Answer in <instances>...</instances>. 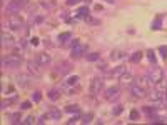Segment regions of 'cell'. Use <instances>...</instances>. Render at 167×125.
<instances>
[{"mask_svg": "<svg viewBox=\"0 0 167 125\" xmlns=\"http://www.w3.org/2000/svg\"><path fill=\"white\" fill-rule=\"evenodd\" d=\"M147 80H149V84H160L162 80H164V70L159 69V67H152V69L147 72V77H145Z\"/></svg>", "mask_w": 167, "mask_h": 125, "instance_id": "cell-1", "label": "cell"}, {"mask_svg": "<svg viewBox=\"0 0 167 125\" xmlns=\"http://www.w3.org/2000/svg\"><path fill=\"white\" fill-rule=\"evenodd\" d=\"M2 65L5 67V69H17V67L22 65V57L17 55V54H10V55L2 59Z\"/></svg>", "mask_w": 167, "mask_h": 125, "instance_id": "cell-2", "label": "cell"}, {"mask_svg": "<svg viewBox=\"0 0 167 125\" xmlns=\"http://www.w3.org/2000/svg\"><path fill=\"white\" fill-rule=\"evenodd\" d=\"M25 3H27V0H8V3L5 7V13H8V15L18 13V12H20V8H23Z\"/></svg>", "mask_w": 167, "mask_h": 125, "instance_id": "cell-3", "label": "cell"}, {"mask_svg": "<svg viewBox=\"0 0 167 125\" xmlns=\"http://www.w3.org/2000/svg\"><path fill=\"white\" fill-rule=\"evenodd\" d=\"M72 45H73V47H72V52H70V57H72V59H78V57H82V55L87 52V45L82 44V42H78V40H73Z\"/></svg>", "mask_w": 167, "mask_h": 125, "instance_id": "cell-4", "label": "cell"}, {"mask_svg": "<svg viewBox=\"0 0 167 125\" xmlns=\"http://www.w3.org/2000/svg\"><path fill=\"white\" fill-rule=\"evenodd\" d=\"M8 27L12 30H20L23 27V18L18 15V13H13V15H8Z\"/></svg>", "mask_w": 167, "mask_h": 125, "instance_id": "cell-5", "label": "cell"}, {"mask_svg": "<svg viewBox=\"0 0 167 125\" xmlns=\"http://www.w3.org/2000/svg\"><path fill=\"white\" fill-rule=\"evenodd\" d=\"M164 92L165 90H159V89H155V90H152V92L147 95L149 97V100L152 103H155V105H160V103H164Z\"/></svg>", "mask_w": 167, "mask_h": 125, "instance_id": "cell-6", "label": "cell"}, {"mask_svg": "<svg viewBox=\"0 0 167 125\" xmlns=\"http://www.w3.org/2000/svg\"><path fill=\"white\" fill-rule=\"evenodd\" d=\"M89 90H90L92 95H99L102 90H104V80L102 79H92Z\"/></svg>", "mask_w": 167, "mask_h": 125, "instance_id": "cell-7", "label": "cell"}, {"mask_svg": "<svg viewBox=\"0 0 167 125\" xmlns=\"http://www.w3.org/2000/svg\"><path fill=\"white\" fill-rule=\"evenodd\" d=\"M119 82H120V87H124V89L129 87L130 89V85L134 84V77H132L130 72H124V74L119 77Z\"/></svg>", "mask_w": 167, "mask_h": 125, "instance_id": "cell-8", "label": "cell"}, {"mask_svg": "<svg viewBox=\"0 0 167 125\" xmlns=\"http://www.w3.org/2000/svg\"><path fill=\"white\" fill-rule=\"evenodd\" d=\"M35 62L40 67H45V65H48L52 62V57H50V54H45V52H40V54H37V57H35Z\"/></svg>", "mask_w": 167, "mask_h": 125, "instance_id": "cell-9", "label": "cell"}, {"mask_svg": "<svg viewBox=\"0 0 167 125\" xmlns=\"http://www.w3.org/2000/svg\"><path fill=\"white\" fill-rule=\"evenodd\" d=\"M130 94L134 95V97H137V99H142V97H145L147 89L140 87V85H137V84H132L130 85Z\"/></svg>", "mask_w": 167, "mask_h": 125, "instance_id": "cell-10", "label": "cell"}, {"mask_svg": "<svg viewBox=\"0 0 167 125\" xmlns=\"http://www.w3.org/2000/svg\"><path fill=\"white\" fill-rule=\"evenodd\" d=\"M119 94H120V89H119V87H109V89H105L104 99H105V100H109V102H112L114 99L119 97Z\"/></svg>", "mask_w": 167, "mask_h": 125, "instance_id": "cell-11", "label": "cell"}, {"mask_svg": "<svg viewBox=\"0 0 167 125\" xmlns=\"http://www.w3.org/2000/svg\"><path fill=\"white\" fill-rule=\"evenodd\" d=\"M27 67H28V72H30V74H33V75H35V77H38V75H40V69H38V67H40V65H38L37 64V62H28V64H27Z\"/></svg>", "mask_w": 167, "mask_h": 125, "instance_id": "cell-12", "label": "cell"}, {"mask_svg": "<svg viewBox=\"0 0 167 125\" xmlns=\"http://www.w3.org/2000/svg\"><path fill=\"white\" fill-rule=\"evenodd\" d=\"M125 52L124 50H120V49H117V50H112L110 52V60H120V59H125Z\"/></svg>", "mask_w": 167, "mask_h": 125, "instance_id": "cell-13", "label": "cell"}, {"mask_svg": "<svg viewBox=\"0 0 167 125\" xmlns=\"http://www.w3.org/2000/svg\"><path fill=\"white\" fill-rule=\"evenodd\" d=\"M125 72V67H115V69H112V70H109L107 72V77H120L122 74Z\"/></svg>", "mask_w": 167, "mask_h": 125, "instance_id": "cell-14", "label": "cell"}, {"mask_svg": "<svg viewBox=\"0 0 167 125\" xmlns=\"http://www.w3.org/2000/svg\"><path fill=\"white\" fill-rule=\"evenodd\" d=\"M57 72H58L60 75H65V74H68V72H70L68 62H62V64H58V67H57Z\"/></svg>", "mask_w": 167, "mask_h": 125, "instance_id": "cell-15", "label": "cell"}, {"mask_svg": "<svg viewBox=\"0 0 167 125\" xmlns=\"http://www.w3.org/2000/svg\"><path fill=\"white\" fill-rule=\"evenodd\" d=\"M13 44V37L7 32H2V45H12Z\"/></svg>", "mask_w": 167, "mask_h": 125, "instance_id": "cell-16", "label": "cell"}, {"mask_svg": "<svg viewBox=\"0 0 167 125\" xmlns=\"http://www.w3.org/2000/svg\"><path fill=\"white\" fill-rule=\"evenodd\" d=\"M77 17L78 18H85V20H87V18H89V8H87V7L78 8V10H77Z\"/></svg>", "mask_w": 167, "mask_h": 125, "instance_id": "cell-17", "label": "cell"}, {"mask_svg": "<svg viewBox=\"0 0 167 125\" xmlns=\"http://www.w3.org/2000/svg\"><path fill=\"white\" fill-rule=\"evenodd\" d=\"M85 59L87 62H97L100 59V54L99 52H92V54H85Z\"/></svg>", "mask_w": 167, "mask_h": 125, "instance_id": "cell-18", "label": "cell"}, {"mask_svg": "<svg viewBox=\"0 0 167 125\" xmlns=\"http://www.w3.org/2000/svg\"><path fill=\"white\" fill-rule=\"evenodd\" d=\"M60 110H58V108H50V110H48V117H50V118H53V120H58V118H60Z\"/></svg>", "mask_w": 167, "mask_h": 125, "instance_id": "cell-19", "label": "cell"}, {"mask_svg": "<svg viewBox=\"0 0 167 125\" xmlns=\"http://www.w3.org/2000/svg\"><path fill=\"white\" fill-rule=\"evenodd\" d=\"M142 57H144L142 52H134V55H130V62L132 64H139V62L142 60Z\"/></svg>", "mask_w": 167, "mask_h": 125, "instance_id": "cell-20", "label": "cell"}, {"mask_svg": "<svg viewBox=\"0 0 167 125\" xmlns=\"http://www.w3.org/2000/svg\"><path fill=\"white\" fill-rule=\"evenodd\" d=\"M47 97L50 99V100H57L58 97H60V90H58V89H52L50 92L47 94Z\"/></svg>", "mask_w": 167, "mask_h": 125, "instance_id": "cell-21", "label": "cell"}, {"mask_svg": "<svg viewBox=\"0 0 167 125\" xmlns=\"http://www.w3.org/2000/svg\"><path fill=\"white\" fill-rule=\"evenodd\" d=\"M70 38H72V33L70 32H63V33L58 35V42H60V44H65V42L70 40Z\"/></svg>", "mask_w": 167, "mask_h": 125, "instance_id": "cell-22", "label": "cell"}, {"mask_svg": "<svg viewBox=\"0 0 167 125\" xmlns=\"http://www.w3.org/2000/svg\"><path fill=\"white\" fill-rule=\"evenodd\" d=\"M17 80H18V85H22V87H28V77L27 75H18Z\"/></svg>", "mask_w": 167, "mask_h": 125, "instance_id": "cell-23", "label": "cell"}, {"mask_svg": "<svg viewBox=\"0 0 167 125\" xmlns=\"http://www.w3.org/2000/svg\"><path fill=\"white\" fill-rule=\"evenodd\" d=\"M65 112H68V113H78V112H80V108H78V105H67Z\"/></svg>", "mask_w": 167, "mask_h": 125, "instance_id": "cell-24", "label": "cell"}, {"mask_svg": "<svg viewBox=\"0 0 167 125\" xmlns=\"http://www.w3.org/2000/svg\"><path fill=\"white\" fill-rule=\"evenodd\" d=\"M147 59L150 60V64H152V65H155V64H157V59H155L154 50H147Z\"/></svg>", "mask_w": 167, "mask_h": 125, "instance_id": "cell-25", "label": "cell"}, {"mask_svg": "<svg viewBox=\"0 0 167 125\" xmlns=\"http://www.w3.org/2000/svg\"><path fill=\"white\" fill-rule=\"evenodd\" d=\"M10 122H12V123H20V122H22L20 112H17V113H13V115H10Z\"/></svg>", "mask_w": 167, "mask_h": 125, "instance_id": "cell-26", "label": "cell"}, {"mask_svg": "<svg viewBox=\"0 0 167 125\" xmlns=\"http://www.w3.org/2000/svg\"><path fill=\"white\" fill-rule=\"evenodd\" d=\"M78 84V77L73 75V77H68L67 79V85H77Z\"/></svg>", "mask_w": 167, "mask_h": 125, "instance_id": "cell-27", "label": "cell"}, {"mask_svg": "<svg viewBox=\"0 0 167 125\" xmlns=\"http://www.w3.org/2000/svg\"><path fill=\"white\" fill-rule=\"evenodd\" d=\"M92 118H94V115H92V113H85V115L82 117V123H90Z\"/></svg>", "mask_w": 167, "mask_h": 125, "instance_id": "cell-28", "label": "cell"}, {"mask_svg": "<svg viewBox=\"0 0 167 125\" xmlns=\"http://www.w3.org/2000/svg\"><path fill=\"white\" fill-rule=\"evenodd\" d=\"M40 92H33L32 94V102H40Z\"/></svg>", "mask_w": 167, "mask_h": 125, "instance_id": "cell-29", "label": "cell"}, {"mask_svg": "<svg viewBox=\"0 0 167 125\" xmlns=\"http://www.w3.org/2000/svg\"><path fill=\"white\" fill-rule=\"evenodd\" d=\"M122 110H124V108H122V105H117L115 108H112V113H114V115H120Z\"/></svg>", "mask_w": 167, "mask_h": 125, "instance_id": "cell-30", "label": "cell"}, {"mask_svg": "<svg viewBox=\"0 0 167 125\" xmlns=\"http://www.w3.org/2000/svg\"><path fill=\"white\" fill-rule=\"evenodd\" d=\"M152 28H154V30H159V28H160V17L157 18L154 23H152Z\"/></svg>", "mask_w": 167, "mask_h": 125, "instance_id": "cell-31", "label": "cell"}, {"mask_svg": "<svg viewBox=\"0 0 167 125\" xmlns=\"http://www.w3.org/2000/svg\"><path fill=\"white\" fill-rule=\"evenodd\" d=\"M159 52L162 54V57H164V59H167V47H164V45L159 47Z\"/></svg>", "mask_w": 167, "mask_h": 125, "instance_id": "cell-32", "label": "cell"}, {"mask_svg": "<svg viewBox=\"0 0 167 125\" xmlns=\"http://www.w3.org/2000/svg\"><path fill=\"white\" fill-rule=\"evenodd\" d=\"M139 118V112H137V110H132L130 112V120H137Z\"/></svg>", "mask_w": 167, "mask_h": 125, "instance_id": "cell-33", "label": "cell"}, {"mask_svg": "<svg viewBox=\"0 0 167 125\" xmlns=\"http://www.w3.org/2000/svg\"><path fill=\"white\" fill-rule=\"evenodd\" d=\"M33 120H35V118H33V117H32V115H30V117H27L25 120H22V123H25V125H28V123H33Z\"/></svg>", "mask_w": 167, "mask_h": 125, "instance_id": "cell-34", "label": "cell"}, {"mask_svg": "<svg viewBox=\"0 0 167 125\" xmlns=\"http://www.w3.org/2000/svg\"><path fill=\"white\" fill-rule=\"evenodd\" d=\"M47 118H50V117H48V113H47V115H42V117L37 120V123H45V120H47Z\"/></svg>", "mask_w": 167, "mask_h": 125, "instance_id": "cell-35", "label": "cell"}, {"mask_svg": "<svg viewBox=\"0 0 167 125\" xmlns=\"http://www.w3.org/2000/svg\"><path fill=\"white\" fill-rule=\"evenodd\" d=\"M28 108H30V102H23L20 105V110H28Z\"/></svg>", "mask_w": 167, "mask_h": 125, "instance_id": "cell-36", "label": "cell"}, {"mask_svg": "<svg viewBox=\"0 0 167 125\" xmlns=\"http://www.w3.org/2000/svg\"><path fill=\"white\" fill-rule=\"evenodd\" d=\"M80 3V0H67V5H77Z\"/></svg>", "mask_w": 167, "mask_h": 125, "instance_id": "cell-37", "label": "cell"}, {"mask_svg": "<svg viewBox=\"0 0 167 125\" xmlns=\"http://www.w3.org/2000/svg\"><path fill=\"white\" fill-rule=\"evenodd\" d=\"M97 69H99V70H105V69H107V64H105V62H102V64H99Z\"/></svg>", "mask_w": 167, "mask_h": 125, "instance_id": "cell-38", "label": "cell"}, {"mask_svg": "<svg viewBox=\"0 0 167 125\" xmlns=\"http://www.w3.org/2000/svg\"><path fill=\"white\" fill-rule=\"evenodd\" d=\"M30 44H32V45H38V38H37V37L30 38Z\"/></svg>", "mask_w": 167, "mask_h": 125, "instance_id": "cell-39", "label": "cell"}, {"mask_svg": "<svg viewBox=\"0 0 167 125\" xmlns=\"http://www.w3.org/2000/svg\"><path fill=\"white\" fill-rule=\"evenodd\" d=\"M77 120H78L77 117H72L70 120H67V123H75V122H77Z\"/></svg>", "mask_w": 167, "mask_h": 125, "instance_id": "cell-40", "label": "cell"}, {"mask_svg": "<svg viewBox=\"0 0 167 125\" xmlns=\"http://www.w3.org/2000/svg\"><path fill=\"white\" fill-rule=\"evenodd\" d=\"M164 103L167 105V89H165V92H164Z\"/></svg>", "mask_w": 167, "mask_h": 125, "instance_id": "cell-41", "label": "cell"}]
</instances>
